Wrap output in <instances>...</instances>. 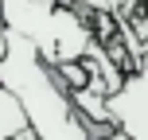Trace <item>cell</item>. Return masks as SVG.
Returning <instances> with one entry per match:
<instances>
[{"instance_id":"obj_1","label":"cell","mask_w":148,"mask_h":140,"mask_svg":"<svg viewBox=\"0 0 148 140\" xmlns=\"http://www.w3.org/2000/svg\"><path fill=\"white\" fill-rule=\"evenodd\" d=\"M0 86L20 101L35 140H90L86 121L70 101V89L27 39L8 35V55L0 59Z\"/></svg>"},{"instance_id":"obj_2","label":"cell","mask_w":148,"mask_h":140,"mask_svg":"<svg viewBox=\"0 0 148 140\" xmlns=\"http://www.w3.org/2000/svg\"><path fill=\"white\" fill-rule=\"evenodd\" d=\"M8 31L27 39L51 70L82 62L94 47V16L74 12L66 4H39V0H4Z\"/></svg>"},{"instance_id":"obj_3","label":"cell","mask_w":148,"mask_h":140,"mask_svg":"<svg viewBox=\"0 0 148 140\" xmlns=\"http://www.w3.org/2000/svg\"><path fill=\"white\" fill-rule=\"evenodd\" d=\"M113 125L133 140H148V51L133 70L125 74L117 94H109Z\"/></svg>"},{"instance_id":"obj_4","label":"cell","mask_w":148,"mask_h":140,"mask_svg":"<svg viewBox=\"0 0 148 140\" xmlns=\"http://www.w3.org/2000/svg\"><path fill=\"white\" fill-rule=\"evenodd\" d=\"M23 132H31V128H27V117H23L20 101L0 86V140H20Z\"/></svg>"},{"instance_id":"obj_5","label":"cell","mask_w":148,"mask_h":140,"mask_svg":"<svg viewBox=\"0 0 148 140\" xmlns=\"http://www.w3.org/2000/svg\"><path fill=\"white\" fill-rule=\"evenodd\" d=\"M74 12L86 16H113V20H125V0H62Z\"/></svg>"},{"instance_id":"obj_6","label":"cell","mask_w":148,"mask_h":140,"mask_svg":"<svg viewBox=\"0 0 148 140\" xmlns=\"http://www.w3.org/2000/svg\"><path fill=\"white\" fill-rule=\"evenodd\" d=\"M8 35H12V31H8V20H4V0H0V59L8 55Z\"/></svg>"},{"instance_id":"obj_7","label":"cell","mask_w":148,"mask_h":140,"mask_svg":"<svg viewBox=\"0 0 148 140\" xmlns=\"http://www.w3.org/2000/svg\"><path fill=\"white\" fill-rule=\"evenodd\" d=\"M101 140H133V136H125L121 128H113V132H109V136H101Z\"/></svg>"},{"instance_id":"obj_8","label":"cell","mask_w":148,"mask_h":140,"mask_svg":"<svg viewBox=\"0 0 148 140\" xmlns=\"http://www.w3.org/2000/svg\"><path fill=\"white\" fill-rule=\"evenodd\" d=\"M39 4H62V0H39Z\"/></svg>"},{"instance_id":"obj_9","label":"cell","mask_w":148,"mask_h":140,"mask_svg":"<svg viewBox=\"0 0 148 140\" xmlns=\"http://www.w3.org/2000/svg\"><path fill=\"white\" fill-rule=\"evenodd\" d=\"M20 140H35V136H31V132H23V136H20Z\"/></svg>"}]
</instances>
